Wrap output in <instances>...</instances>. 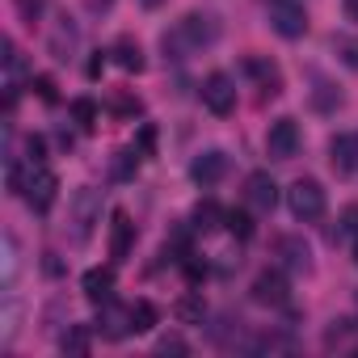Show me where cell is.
Here are the masks:
<instances>
[{"instance_id": "obj_1", "label": "cell", "mask_w": 358, "mask_h": 358, "mask_svg": "<svg viewBox=\"0 0 358 358\" xmlns=\"http://www.w3.org/2000/svg\"><path fill=\"white\" fill-rule=\"evenodd\" d=\"M9 190H13V194H22L34 211H47V207L55 203L59 177H55L47 164H30V173L22 177V173H17V164H13V169H9Z\"/></svg>"}, {"instance_id": "obj_2", "label": "cell", "mask_w": 358, "mask_h": 358, "mask_svg": "<svg viewBox=\"0 0 358 358\" xmlns=\"http://www.w3.org/2000/svg\"><path fill=\"white\" fill-rule=\"evenodd\" d=\"M220 38V17L215 13H186L177 22V34L173 43H182L186 51H199V47H211Z\"/></svg>"}, {"instance_id": "obj_3", "label": "cell", "mask_w": 358, "mask_h": 358, "mask_svg": "<svg viewBox=\"0 0 358 358\" xmlns=\"http://www.w3.org/2000/svg\"><path fill=\"white\" fill-rule=\"evenodd\" d=\"M287 207H291L295 220H320L324 215V186L316 177H299L287 190Z\"/></svg>"}, {"instance_id": "obj_4", "label": "cell", "mask_w": 358, "mask_h": 358, "mask_svg": "<svg viewBox=\"0 0 358 358\" xmlns=\"http://www.w3.org/2000/svg\"><path fill=\"white\" fill-rule=\"evenodd\" d=\"M299 143H303V135H299V122L295 118H274L270 122V135H266L270 160H295L299 156Z\"/></svg>"}, {"instance_id": "obj_5", "label": "cell", "mask_w": 358, "mask_h": 358, "mask_svg": "<svg viewBox=\"0 0 358 358\" xmlns=\"http://www.w3.org/2000/svg\"><path fill=\"white\" fill-rule=\"evenodd\" d=\"M270 26L282 38H303L308 34V13L299 0H270Z\"/></svg>"}, {"instance_id": "obj_6", "label": "cell", "mask_w": 358, "mask_h": 358, "mask_svg": "<svg viewBox=\"0 0 358 358\" xmlns=\"http://www.w3.org/2000/svg\"><path fill=\"white\" fill-rule=\"evenodd\" d=\"M203 106H207L211 114H220V118H228V114L236 110V85H232L228 72H211V76L203 80Z\"/></svg>"}, {"instance_id": "obj_7", "label": "cell", "mask_w": 358, "mask_h": 358, "mask_svg": "<svg viewBox=\"0 0 358 358\" xmlns=\"http://www.w3.org/2000/svg\"><path fill=\"white\" fill-rule=\"evenodd\" d=\"M224 173H228V156L215 152V148H211V152H199V156L190 160V177H194L199 186H215Z\"/></svg>"}, {"instance_id": "obj_8", "label": "cell", "mask_w": 358, "mask_h": 358, "mask_svg": "<svg viewBox=\"0 0 358 358\" xmlns=\"http://www.w3.org/2000/svg\"><path fill=\"white\" fill-rule=\"evenodd\" d=\"M245 199H249V207H253V211H274V203H278V186H274V177H270V173H253L249 182H245Z\"/></svg>"}, {"instance_id": "obj_9", "label": "cell", "mask_w": 358, "mask_h": 358, "mask_svg": "<svg viewBox=\"0 0 358 358\" xmlns=\"http://www.w3.org/2000/svg\"><path fill=\"white\" fill-rule=\"evenodd\" d=\"M329 160L337 173H358V135H333L329 139Z\"/></svg>"}, {"instance_id": "obj_10", "label": "cell", "mask_w": 358, "mask_h": 358, "mask_svg": "<svg viewBox=\"0 0 358 358\" xmlns=\"http://www.w3.org/2000/svg\"><path fill=\"white\" fill-rule=\"evenodd\" d=\"M253 299H257V303H270V308L287 303V278H282L278 270H262L257 282H253Z\"/></svg>"}, {"instance_id": "obj_11", "label": "cell", "mask_w": 358, "mask_h": 358, "mask_svg": "<svg viewBox=\"0 0 358 358\" xmlns=\"http://www.w3.org/2000/svg\"><path fill=\"white\" fill-rule=\"evenodd\" d=\"M30 80V68H26V59H22V51L5 38V89H9V101L22 93V85Z\"/></svg>"}, {"instance_id": "obj_12", "label": "cell", "mask_w": 358, "mask_h": 358, "mask_svg": "<svg viewBox=\"0 0 358 358\" xmlns=\"http://www.w3.org/2000/svg\"><path fill=\"white\" fill-rule=\"evenodd\" d=\"M97 215H101V199H97V190H80V194H76V236H80V241L93 232Z\"/></svg>"}, {"instance_id": "obj_13", "label": "cell", "mask_w": 358, "mask_h": 358, "mask_svg": "<svg viewBox=\"0 0 358 358\" xmlns=\"http://www.w3.org/2000/svg\"><path fill=\"white\" fill-rule=\"evenodd\" d=\"M245 72H249V76H253V80H257L266 93H278V89H282V76H278V68H274L270 59H262V55H249V59H245Z\"/></svg>"}, {"instance_id": "obj_14", "label": "cell", "mask_w": 358, "mask_h": 358, "mask_svg": "<svg viewBox=\"0 0 358 358\" xmlns=\"http://www.w3.org/2000/svg\"><path fill=\"white\" fill-rule=\"evenodd\" d=\"M97 329H101L106 337H127V333H131V308H114V303L106 299V308H101V320H97Z\"/></svg>"}, {"instance_id": "obj_15", "label": "cell", "mask_w": 358, "mask_h": 358, "mask_svg": "<svg viewBox=\"0 0 358 358\" xmlns=\"http://www.w3.org/2000/svg\"><path fill=\"white\" fill-rule=\"evenodd\" d=\"M85 295H89L93 303L114 299V274H110V270H89V274H85Z\"/></svg>"}, {"instance_id": "obj_16", "label": "cell", "mask_w": 358, "mask_h": 358, "mask_svg": "<svg viewBox=\"0 0 358 358\" xmlns=\"http://www.w3.org/2000/svg\"><path fill=\"white\" fill-rule=\"evenodd\" d=\"M114 59H118V68H127V72H143V51H139L135 38H118V43H114Z\"/></svg>"}, {"instance_id": "obj_17", "label": "cell", "mask_w": 358, "mask_h": 358, "mask_svg": "<svg viewBox=\"0 0 358 358\" xmlns=\"http://www.w3.org/2000/svg\"><path fill=\"white\" fill-rule=\"evenodd\" d=\"M278 249H282V262H287V270H308V266H312V253H308V245H303V241L287 236Z\"/></svg>"}, {"instance_id": "obj_18", "label": "cell", "mask_w": 358, "mask_h": 358, "mask_svg": "<svg viewBox=\"0 0 358 358\" xmlns=\"http://www.w3.org/2000/svg\"><path fill=\"white\" fill-rule=\"evenodd\" d=\"M131 220L127 215H114V241H110V253H114V262H122L127 257V249H131Z\"/></svg>"}, {"instance_id": "obj_19", "label": "cell", "mask_w": 358, "mask_h": 358, "mask_svg": "<svg viewBox=\"0 0 358 358\" xmlns=\"http://www.w3.org/2000/svg\"><path fill=\"white\" fill-rule=\"evenodd\" d=\"M152 329H156V308L148 299L131 303V333H152Z\"/></svg>"}, {"instance_id": "obj_20", "label": "cell", "mask_w": 358, "mask_h": 358, "mask_svg": "<svg viewBox=\"0 0 358 358\" xmlns=\"http://www.w3.org/2000/svg\"><path fill=\"white\" fill-rule=\"evenodd\" d=\"M220 220H224V211H220L215 203H203V207H194V228H199V232H211V228H220Z\"/></svg>"}, {"instance_id": "obj_21", "label": "cell", "mask_w": 358, "mask_h": 358, "mask_svg": "<svg viewBox=\"0 0 358 358\" xmlns=\"http://www.w3.org/2000/svg\"><path fill=\"white\" fill-rule=\"evenodd\" d=\"M333 51L341 55V64H345V68H354V72H358V38L337 34V38H333Z\"/></svg>"}, {"instance_id": "obj_22", "label": "cell", "mask_w": 358, "mask_h": 358, "mask_svg": "<svg viewBox=\"0 0 358 358\" xmlns=\"http://www.w3.org/2000/svg\"><path fill=\"white\" fill-rule=\"evenodd\" d=\"M72 47H76V30H72V26H59V30H55V38H51L55 59H68V55H72Z\"/></svg>"}, {"instance_id": "obj_23", "label": "cell", "mask_w": 358, "mask_h": 358, "mask_svg": "<svg viewBox=\"0 0 358 358\" xmlns=\"http://www.w3.org/2000/svg\"><path fill=\"white\" fill-rule=\"evenodd\" d=\"M224 224H228L241 241H249V236H253V220H249L245 211H228V215H224Z\"/></svg>"}, {"instance_id": "obj_24", "label": "cell", "mask_w": 358, "mask_h": 358, "mask_svg": "<svg viewBox=\"0 0 358 358\" xmlns=\"http://www.w3.org/2000/svg\"><path fill=\"white\" fill-rule=\"evenodd\" d=\"M64 354H89V333H85V329H68Z\"/></svg>"}, {"instance_id": "obj_25", "label": "cell", "mask_w": 358, "mask_h": 358, "mask_svg": "<svg viewBox=\"0 0 358 358\" xmlns=\"http://www.w3.org/2000/svg\"><path fill=\"white\" fill-rule=\"evenodd\" d=\"M337 236H345V241H358V203L341 211V228H337Z\"/></svg>"}, {"instance_id": "obj_26", "label": "cell", "mask_w": 358, "mask_h": 358, "mask_svg": "<svg viewBox=\"0 0 358 358\" xmlns=\"http://www.w3.org/2000/svg\"><path fill=\"white\" fill-rule=\"evenodd\" d=\"M72 114H76V122H80V127H93V122H97V106H93L89 97L72 101Z\"/></svg>"}, {"instance_id": "obj_27", "label": "cell", "mask_w": 358, "mask_h": 358, "mask_svg": "<svg viewBox=\"0 0 358 358\" xmlns=\"http://www.w3.org/2000/svg\"><path fill=\"white\" fill-rule=\"evenodd\" d=\"M177 316H182V320H203V303H199V299L177 303Z\"/></svg>"}, {"instance_id": "obj_28", "label": "cell", "mask_w": 358, "mask_h": 358, "mask_svg": "<svg viewBox=\"0 0 358 358\" xmlns=\"http://www.w3.org/2000/svg\"><path fill=\"white\" fill-rule=\"evenodd\" d=\"M160 354H186V341L182 337H164L160 341Z\"/></svg>"}, {"instance_id": "obj_29", "label": "cell", "mask_w": 358, "mask_h": 358, "mask_svg": "<svg viewBox=\"0 0 358 358\" xmlns=\"http://www.w3.org/2000/svg\"><path fill=\"white\" fill-rule=\"evenodd\" d=\"M34 85H38V93H43V101H55V85H51V76H38Z\"/></svg>"}, {"instance_id": "obj_30", "label": "cell", "mask_w": 358, "mask_h": 358, "mask_svg": "<svg viewBox=\"0 0 358 358\" xmlns=\"http://www.w3.org/2000/svg\"><path fill=\"white\" fill-rule=\"evenodd\" d=\"M345 13H350V22H358V0H345Z\"/></svg>"}, {"instance_id": "obj_31", "label": "cell", "mask_w": 358, "mask_h": 358, "mask_svg": "<svg viewBox=\"0 0 358 358\" xmlns=\"http://www.w3.org/2000/svg\"><path fill=\"white\" fill-rule=\"evenodd\" d=\"M139 5H143V9H160V5H164V0H139Z\"/></svg>"}, {"instance_id": "obj_32", "label": "cell", "mask_w": 358, "mask_h": 358, "mask_svg": "<svg viewBox=\"0 0 358 358\" xmlns=\"http://www.w3.org/2000/svg\"><path fill=\"white\" fill-rule=\"evenodd\" d=\"M354 257H358V245H354Z\"/></svg>"}, {"instance_id": "obj_33", "label": "cell", "mask_w": 358, "mask_h": 358, "mask_svg": "<svg viewBox=\"0 0 358 358\" xmlns=\"http://www.w3.org/2000/svg\"><path fill=\"white\" fill-rule=\"evenodd\" d=\"M354 135H358V131H354Z\"/></svg>"}]
</instances>
